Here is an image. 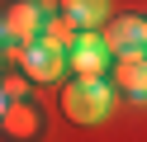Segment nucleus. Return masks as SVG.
<instances>
[{
    "instance_id": "f257e3e1",
    "label": "nucleus",
    "mask_w": 147,
    "mask_h": 142,
    "mask_svg": "<svg viewBox=\"0 0 147 142\" xmlns=\"http://www.w3.org/2000/svg\"><path fill=\"white\" fill-rule=\"evenodd\" d=\"M52 14H57V0H10L0 9V52L14 62L29 43L43 38Z\"/></svg>"
},
{
    "instance_id": "f8f14e48",
    "label": "nucleus",
    "mask_w": 147,
    "mask_h": 142,
    "mask_svg": "<svg viewBox=\"0 0 147 142\" xmlns=\"http://www.w3.org/2000/svg\"><path fill=\"white\" fill-rule=\"evenodd\" d=\"M0 62H5V52H0Z\"/></svg>"
},
{
    "instance_id": "39448f33",
    "label": "nucleus",
    "mask_w": 147,
    "mask_h": 142,
    "mask_svg": "<svg viewBox=\"0 0 147 142\" xmlns=\"http://www.w3.org/2000/svg\"><path fill=\"white\" fill-rule=\"evenodd\" d=\"M109 66H114V57H109L105 38L100 33H76V43L67 52V71L71 76H109Z\"/></svg>"
},
{
    "instance_id": "1a4fd4ad",
    "label": "nucleus",
    "mask_w": 147,
    "mask_h": 142,
    "mask_svg": "<svg viewBox=\"0 0 147 142\" xmlns=\"http://www.w3.org/2000/svg\"><path fill=\"white\" fill-rule=\"evenodd\" d=\"M43 43H52L57 52H71V43H76V24H71V19H62V14H52L48 28H43Z\"/></svg>"
},
{
    "instance_id": "9b49d317",
    "label": "nucleus",
    "mask_w": 147,
    "mask_h": 142,
    "mask_svg": "<svg viewBox=\"0 0 147 142\" xmlns=\"http://www.w3.org/2000/svg\"><path fill=\"white\" fill-rule=\"evenodd\" d=\"M5 104H10V100H5V90H0V114H5Z\"/></svg>"
},
{
    "instance_id": "7ed1b4c3",
    "label": "nucleus",
    "mask_w": 147,
    "mask_h": 142,
    "mask_svg": "<svg viewBox=\"0 0 147 142\" xmlns=\"http://www.w3.org/2000/svg\"><path fill=\"white\" fill-rule=\"evenodd\" d=\"M14 66H19L33 85H52V81L67 76V52H57L52 43H43V38H38V43H29L19 57H14Z\"/></svg>"
},
{
    "instance_id": "9d476101",
    "label": "nucleus",
    "mask_w": 147,
    "mask_h": 142,
    "mask_svg": "<svg viewBox=\"0 0 147 142\" xmlns=\"http://www.w3.org/2000/svg\"><path fill=\"white\" fill-rule=\"evenodd\" d=\"M29 76L24 71H0V90H5V100H29Z\"/></svg>"
},
{
    "instance_id": "0eeeda50",
    "label": "nucleus",
    "mask_w": 147,
    "mask_h": 142,
    "mask_svg": "<svg viewBox=\"0 0 147 142\" xmlns=\"http://www.w3.org/2000/svg\"><path fill=\"white\" fill-rule=\"evenodd\" d=\"M100 38H105L109 57L138 52V47H147V14H114L105 28H100Z\"/></svg>"
},
{
    "instance_id": "423d86ee",
    "label": "nucleus",
    "mask_w": 147,
    "mask_h": 142,
    "mask_svg": "<svg viewBox=\"0 0 147 142\" xmlns=\"http://www.w3.org/2000/svg\"><path fill=\"white\" fill-rule=\"evenodd\" d=\"M0 133L5 142H38L43 137V109L33 100H10L0 114Z\"/></svg>"
},
{
    "instance_id": "20e7f679",
    "label": "nucleus",
    "mask_w": 147,
    "mask_h": 142,
    "mask_svg": "<svg viewBox=\"0 0 147 142\" xmlns=\"http://www.w3.org/2000/svg\"><path fill=\"white\" fill-rule=\"evenodd\" d=\"M105 81L114 85L119 95H128L133 104H147V47H138V52H119Z\"/></svg>"
},
{
    "instance_id": "6e6552de",
    "label": "nucleus",
    "mask_w": 147,
    "mask_h": 142,
    "mask_svg": "<svg viewBox=\"0 0 147 142\" xmlns=\"http://www.w3.org/2000/svg\"><path fill=\"white\" fill-rule=\"evenodd\" d=\"M57 14L76 24V33H100V28L114 19L109 0H57Z\"/></svg>"
},
{
    "instance_id": "f03ea898",
    "label": "nucleus",
    "mask_w": 147,
    "mask_h": 142,
    "mask_svg": "<svg viewBox=\"0 0 147 142\" xmlns=\"http://www.w3.org/2000/svg\"><path fill=\"white\" fill-rule=\"evenodd\" d=\"M62 114H67L71 123H86V128H95V123H105L109 114H114V85L105 81V76H71L67 85H62Z\"/></svg>"
}]
</instances>
